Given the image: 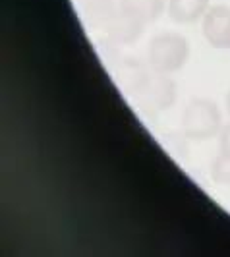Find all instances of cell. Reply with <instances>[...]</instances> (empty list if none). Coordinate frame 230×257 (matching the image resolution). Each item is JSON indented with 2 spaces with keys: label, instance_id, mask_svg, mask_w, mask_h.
I'll list each match as a JSON object with an SVG mask.
<instances>
[{
  "label": "cell",
  "instance_id": "7a4b0ae2",
  "mask_svg": "<svg viewBox=\"0 0 230 257\" xmlns=\"http://www.w3.org/2000/svg\"><path fill=\"white\" fill-rule=\"evenodd\" d=\"M182 130L190 140L205 142L220 134L222 130V114L215 101L211 99H192L184 116H182Z\"/></svg>",
  "mask_w": 230,
  "mask_h": 257
},
{
  "label": "cell",
  "instance_id": "ba28073f",
  "mask_svg": "<svg viewBox=\"0 0 230 257\" xmlns=\"http://www.w3.org/2000/svg\"><path fill=\"white\" fill-rule=\"evenodd\" d=\"M218 147H220V153H222V155H230V124L220 130Z\"/></svg>",
  "mask_w": 230,
  "mask_h": 257
},
{
  "label": "cell",
  "instance_id": "3957f363",
  "mask_svg": "<svg viewBox=\"0 0 230 257\" xmlns=\"http://www.w3.org/2000/svg\"><path fill=\"white\" fill-rule=\"evenodd\" d=\"M203 35L217 49H230V6H213L203 16Z\"/></svg>",
  "mask_w": 230,
  "mask_h": 257
},
{
  "label": "cell",
  "instance_id": "5b68a950",
  "mask_svg": "<svg viewBox=\"0 0 230 257\" xmlns=\"http://www.w3.org/2000/svg\"><path fill=\"white\" fill-rule=\"evenodd\" d=\"M168 16L172 22L188 26L195 24L209 10V0H168Z\"/></svg>",
  "mask_w": 230,
  "mask_h": 257
},
{
  "label": "cell",
  "instance_id": "277c9868",
  "mask_svg": "<svg viewBox=\"0 0 230 257\" xmlns=\"http://www.w3.org/2000/svg\"><path fill=\"white\" fill-rule=\"evenodd\" d=\"M143 93H145V101L157 110L168 108L176 101L174 81H170V77L166 74H159V72H155L153 77H147L143 81Z\"/></svg>",
  "mask_w": 230,
  "mask_h": 257
},
{
  "label": "cell",
  "instance_id": "8992f818",
  "mask_svg": "<svg viewBox=\"0 0 230 257\" xmlns=\"http://www.w3.org/2000/svg\"><path fill=\"white\" fill-rule=\"evenodd\" d=\"M165 6V0H122L120 10L145 26V24L155 22L163 14Z\"/></svg>",
  "mask_w": 230,
  "mask_h": 257
},
{
  "label": "cell",
  "instance_id": "52a82bcc",
  "mask_svg": "<svg viewBox=\"0 0 230 257\" xmlns=\"http://www.w3.org/2000/svg\"><path fill=\"white\" fill-rule=\"evenodd\" d=\"M211 174H213V180L217 184L230 186V155L218 153L213 167H211Z\"/></svg>",
  "mask_w": 230,
  "mask_h": 257
},
{
  "label": "cell",
  "instance_id": "6da1fadb",
  "mask_svg": "<svg viewBox=\"0 0 230 257\" xmlns=\"http://www.w3.org/2000/svg\"><path fill=\"white\" fill-rule=\"evenodd\" d=\"M190 58V43L188 39L174 31H165L151 39L149 43V64L159 74H174L180 72Z\"/></svg>",
  "mask_w": 230,
  "mask_h": 257
},
{
  "label": "cell",
  "instance_id": "9c48e42d",
  "mask_svg": "<svg viewBox=\"0 0 230 257\" xmlns=\"http://www.w3.org/2000/svg\"><path fill=\"white\" fill-rule=\"evenodd\" d=\"M226 106H228V112H230V93H228V97H226Z\"/></svg>",
  "mask_w": 230,
  "mask_h": 257
}]
</instances>
